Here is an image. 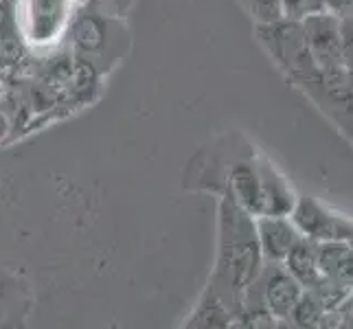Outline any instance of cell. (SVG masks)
<instances>
[{"label":"cell","instance_id":"obj_11","mask_svg":"<svg viewBox=\"0 0 353 329\" xmlns=\"http://www.w3.org/2000/svg\"><path fill=\"white\" fill-rule=\"evenodd\" d=\"M259 172H261V215H290L296 204V193L292 191L288 180L268 163H259Z\"/></svg>","mask_w":353,"mask_h":329},{"label":"cell","instance_id":"obj_1","mask_svg":"<svg viewBox=\"0 0 353 329\" xmlns=\"http://www.w3.org/2000/svg\"><path fill=\"white\" fill-rule=\"evenodd\" d=\"M263 252L257 237L254 217L246 213L233 198L220 202V237H217V261L211 288L230 308H241L243 297L263 270Z\"/></svg>","mask_w":353,"mask_h":329},{"label":"cell","instance_id":"obj_5","mask_svg":"<svg viewBox=\"0 0 353 329\" xmlns=\"http://www.w3.org/2000/svg\"><path fill=\"white\" fill-rule=\"evenodd\" d=\"M290 219L299 228L303 237L314 241L327 239H349L353 235V222L325 209L321 202L314 198H296L294 209L290 213Z\"/></svg>","mask_w":353,"mask_h":329},{"label":"cell","instance_id":"obj_6","mask_svg":"<svg viewBox=\"0 0 353 329\" xmlns=\"http://www.w3.org/2000/svg\"><path fill=\"white\" fill-rule=\"evenodd\" d=\"M259 292V299L265 310L274 316V321H288L292 308L296 306L301 292L305 290L292 277L283 263H274L270 270H261L259 279L252 283Z\"/></svg>","mask_w":353,"mask_h":329},{"label":"cell","instance_id":"obj_14","mask_svg":"<svg viewBox=\"0 0 353 329\" xmlns=\"http://www.w3.org/2000/svg\"><path fill=\"white\" fill-rule=\"evenodd\" d=\"M230 321H235L233 312L222 301V297L209 286V290L200 299L198 308L193 310L187 327H228Z\"/></svg>","mask_w":353,"mask_h":329},{"label":"cell","instance_id":"obj_2","mask_svg":"<svg viewBox=\"0 0 353 329\" xmlns=\"http://www.w3.org/2000/svg\"><path fill=\"white\" fill-rule=\"evenodd\" d=\"M121 20L123 18L105 14L90 3L72 11L68 33L75 57L88 62L94 68H103L105 57H114L121 40H123V29L119 24Z\"/></svg>","mask_w":353,"mask_h":329},{"label":"cell","instance_id":"obj_12","mask_svg":"<svg viewBox=\"0 0 353 329\" xmlns=\"http://www.w3.org/2000/svg\"><path fill=\"white\" fill-rule=\"evenodd\" d=\"M27 55V35H22L14 5L0 7V70L20 66Z\"/></svg>","mask_w":353,"mask_h":329},{"label":"cell","instance_id":"obj_7","mask_svg":"<svg viewBox=\"0 0 353 329\" xmlns=\"http://www.w3.org/2000/svg\"><path fill=\"white\" fill-rule=\"evenodd\" d=\"M72 14V0H29L27 5V40L51 42Z\"/></svg>","mask_w":353,"mask_h":329},{"label":"cell","instance_id":"obj_19","mask_svg":"<svg viewBox=\"0 0 353 329\" xmlns=\"http://www.w3.org/2000/svg\"><path fill=\"white\" fill-rule=\"evenodd\" d=\"M88 3L97 9L105 11V14L117 16V18H123L128 16V11L132 9L134 0H88Z\"/></svg>","mask_w":353,"mask_h":329},{"label":"cell","instance_id":"obj_8","mask_svg":"<svg viewBox=\"0 0 353 329\" xmlns=\"http://www.w3.org/2000/svg\"><path fill=\"white\" fill-rule=\"evenodd\" d=\"M254 224H257V237L263 259L270 263H281L288 250L301 237L290 215H261L254 217Z\"/></svg>","mask_w":353,"mask_h":329},{"label":"cell","instance_id":"obj_17","mask_svg":"<svg viewBox=\"0 0 353 329\" xmlns=\"http://www.w3.org/2000/svg\"><path fill=\"white\" fill-rule=\"evenodd\" d=\"M281 5H283V16L288 20H303L305 16L325 9L323 0H281Z\"/></svg>","mask_w":353,"mask_h":329},{"label":"cell","instance_id":"obj_3","mask_svg":"<svg viewBox=\"0 0 353 329\" xmlns=\"http://www.w3.org/2000/svg\"><path fill=\"white\" fill-rule=\"evenodd\" d=\"M257 35L270 55L281 64L290 75L310 81L316 75V64L310 53V46L303 35L299 20H279L270 24H259Z\"/></svg>","mask_w":353,"mask_h":329},{"label":"cell","instance_id":"obj_20","mask_svg":"<svg viewBox=\"0 0 353 329\" xmlns=\"http://www.w3.org/2000/svg\"><path fill=\"white\" fill-rule=\"evenodd\" d=\"M323 5L336 18H351L353 16V0H323Z\"/></svg>","mask_w":353,"mask_h":329},{"label":"cell","instance_id":"obj_9","mask_svg":"<svg viewBox=\"0 0 353 329\" xmlns=\"http://www.w3.org/2000/svg\"><path fill=\"white\" fill-rule=\"evenodd\" d=\"M316 261H319L323 279L353 288V248L347 239L319 241L316 243Z\"/></svg>","mask_w":353,"mask_h":329},{"label":"cell","instance_id":"obj_16","mask_svg":"<svg viewBox=\"0 0 353 329\" xmlns=\"http://www.w3.org/2000/svg\"><path fill=\"white\" fill-rule=\"evenodd\" d=\"M243 5L259 24H270L285 18L281 0H243Z\"/></svg>","mask_w":353,"mask_h":329},{"label":"cell","instance_id":"obj_4","mask_svg":"<svg viewBox=\"0 0 353 329\" xmlns=\"http://www.w3.org/2000/svg\"><path fill=\"white\" fill-rule=\"evenodd\" d=\"M301 22L303 35L310 46L314 64L319 70H330L343 64V51H340V20L327 9L305 16Z\"/></svg>","mask_w":353,"mask_h":329},{"label":"cell","instance_id":"obj_21","mask_svg":"<svg viewBox=\"0 0 353 329\" xmlns=\"http://www.w3.org/2000/svg\"><path fill=\"white\" fill-rule=\"evenodd\" d=\"M347 241H349V246H351V248H353V235H351V237H349V239H347Z\"/></svg>","mask_w":353,"mask_h":329},{"label":"cell","instance_id":"obj_13","mask_svg":"<svg viewBox=\"0 0 353 329\" xmlns=\"http://www.w3.org/2000/svg\"><path fill=\"white\" fill-rule=\"evenodd\" d=\"M316 243L310 237H299L294 241V246H292L285 255V259L281 261L285 270L296 279V281L305 288V290H312L321 283V270H319V261H316Z\"/></svg>","mask_w":353,"mask_h":329},{"label":"cell","instance_id":"obj_18","mask_svg":"<svg viewBox=\"0 0 353 329\" xmlns=\"http://www.w3.org/2000/svg\"><path fill=\"white\" fill-rule=\"evenodd\" d=\"M340 20V51H343V64L353 70V16L338 18Z\"/></svg>","mask_w":353,"mask_h":329},{"label":"cell","instance_id":"obj_10","mask_svg":"<svg viewBox=\"0 0 353 329\" xmlns=\"http://www.w3.org/2000/svg\"><path fill=\"white\" fill-rule=\"evenodd\" d=\"M230 198L252 217L261 215V172L259 165L239 163L230 169Z\"/></svg>","mask_w":353,"mask_h":329},{"label":"cell","instance_id":"obj_15","mask_svg":"<svg viewBox=\"0 0 353 329\" xmlns=\"http://www.w3.org/2000/svg\"><path fill=\"white\" fill-rule=\"evenodd\" d=\"M325 316V308L321 299L316 297L314 290H303L296 301V306L292 308L288 321H292L294 327H321V321Z\"/></svg>","mask_w":353,"mask_h":329}]
</instances>
